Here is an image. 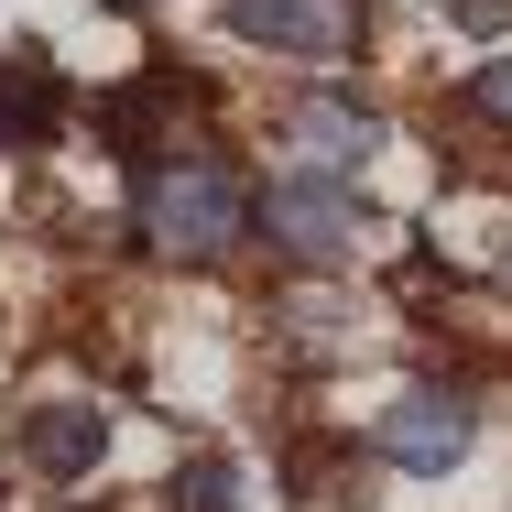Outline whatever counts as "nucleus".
Returning a JSON list of instances; mask_svg holds the SVG:
<instances>
[{
	"label": "nucleus",
	"mask_w": 512,
	"mask_h": 512,
	"mask_svg": "<svg viewBox=\"0 0 512 512\" xmlns=\"http://www.w3.org/2000/svg\"><path fill=\"white\" fill-rule=\"evenodd\" d=\"M240 229H251V186H240L218 153H164V164H142V251H164V262H218Z\"/></svg>",
	"instance_id": "1"
},
{
	"label": "nucleus",
	"mask_w": 512,
	"mask_h": 512,
	"mask_svg": "<svg viewBox=\"0 0 512 512\" xmlns=\"http://www.w3.org/2000/svg\"><path fill=\"white\" fill-rule=\"evenodd\" d=\"M251 229H262L284 262H338V251L360 240V197H349L327 164H306V175H284V186L251 197Z\"/></svg>",
	"instance_id": "2"
},
{
	"label": "nucleus",
	"mask_w": 512,
	"mask_h": 512,
	"mask_svg": "<svg viewBox=\"0 0 512 512\" xmlns=\"http://www.w3.org/2000/svg\"><path fill=\"white\" fill-rule=\"evenodd\" d=\"M469 436H480V414H469V393H458V382H414L404 404L382 414V458H393V469H414V480L458 469V458H469Z\"/></svg>",
	"instance_id": "3"
},
{
	"label": "nucleus",
	"mask_w": 512,
	"mask_h": 512,
	"mask_svg": "<svg viewBox=\"0 0 512 512\" xmlns=\"http://www.w3.org/2000/svg\"><path fill=\"white\" fill-rule=\"evenodd\" d=\"M229 33L273 44V55H349L360 44V0H229Z\"/></svg>",
	"instance_id": "4"
},
{
	"label": "nucleus",
	"mask_w": 512,
	"mask_h": 512,
	"mask_svg": "<svg viewBox=\"0 0 512 512\" xmlns=\"http://www.w3.org/2000/svg\"><path fill=\"white\" fill-rule=\"evenodd\" d=\"M99 458H109V414L99 404L66 393V404H33V414H22V469H44V480H88Z\"/></svg>",
	"instance_id": "5"
},
{
	"label": "nucleus",
	"mask_w": 512,
	"mask_h": 512,
	"mask_svg": "<svg viewBox=\"0 0 512 512\" xmlns=\"http://www.w3.org/2000/svg\"><path fill=\"white\" fill-rule=\"evenodd\" d=\"M284 142H295L306 164H327V175H349V164L382 153V120H371L360 99H295L284 109Z\"/></svg>",
	"instance_id": "6"
},
{
	"label": "nucleus",
	"mask_w": 512,
	"mask_h": 512,
	"mask_svg": "<svg viewBox=\"0 0 512 512\" xmlns=\"http://www.w3.org/2000/svg\"><path fill=\"white\" fill-rule=\"evenodd\" d=\"M44 120H55V88H44L33 66H11V77H0V142H33Z\"/></svg>",
	"instance_id": "7"
},
{
	"label": "nucleus",
	"mask_w": 512,
	"mask_h": 512,
	"mask_svg": "<svg viewBox=\"0 0 512 512\" xmlns=\"http://www.w3.org/2000/svg\"><path fill=\"white\" fill-rule=\"evenodd\" d=\"M175 512H251L240 502V469H229V458H197V469L175 480Z\"/></svg>",
	"instance_id": "8"
},
{
	"label": "nucleus",
	"mask_w": 512,
	"mask_h": 512,
	"mask_svg": "<svg viewBox=\"0 0 512 512\" xmlns=\"http://www.w3.org/2000/svg\"><path fill=\"white\" fill-rule=\"evenodd\" d=\"M469 109H480V120H502V131H512V66H491V77L469 88Z\"/></svg>",
	"instance_id": "9"
},
{
	"label": "nucleus",
	"mask_w": 512,
	"mask_h": 512,
	"mask_svg": "<svg viewBox=\"0 0 512 512\" xmlns=\"http://www.w3.org/2000/svg\"><path fill=\"white\" fill-rule=\"evenodd\" d=\"M447 22H458V33H502L512 0H447Z\"/></svg>",
	"instance_id": "10"
},
{
	"label": "nucleus",
	"mask_w": 512,
	"mask_h": 512,
	"mask_svg": "<svg viewBox=\"0 0 512 512\" xmlns=\"http://www.w3.org/2000/svg\"><path fill=\"white\" fill-rule=\"evenodd\" d=\"M109 11H142V0H109Z\"/></svg>",
	"instance_id": "11"
}]
</instances>
